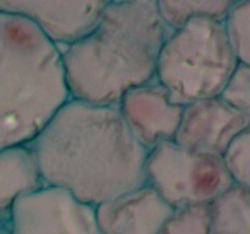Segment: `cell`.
Masks as SVG:
<instances>
[{
    "label": "cell",
    "mask_w": 250,
    "mask_h": 234,
    "mask_svg": "<svg viewBox=\"0 0 250 234\" xmlns=\"http://www.w3.org/2000/svg\"><path fill=\"white\" fill-rule=\"evenodd\" d=\"M46 184L102 202L146 183L149 151L117 105L71 99L31 143Z\"/></svg>",
    "instance_id": "obj_1"
},
{
    "label": "cell",
    "mask_w": 250,
    "mask_h": 234,
    "mask_svg": "<svg viewBox=\"0 0 250 234\" xmlns=\"http://www.w3.org/2000/svg\"><path fill=\"white\" fill-rule=\"evenodd\" d=\"M170 33L156 0H114L89 32L62 48L73 99L117 105L127 92L156 79Z\"/></svg>",
    "instance_id": "obj_2"
},
{
    "label": "cell",
    "mask_w": 250,
    "mask_h": 234,
    "mask_svg": "<svg viewBox=\"0 0 250 234\" xmlns=\"http://www.w3.org/2000/svg\"><path fill=\"white\" fill-rule=\"evenodd\" d=\"M72 99L62 48L26 17L0 14V148L32 143Z\"/></svg>",
    "instance_id": "obj_3"
},
{
    "label": "cell",
    "mask_w": 250,
    "mask_h": 234,
    "mask_svg": "<svg viewBox=\"0 0 250 234\" xmlns=\"http://www.w3.org/2000/svg\"><path fill=\"white\" fill-rule=\"evenodd\" d=\"M238 63L226 23L199 17L168 34L156 79L185 106L221 95Z\"/></svg>",
    "instance_id": "obj_4"
},
{
    "label": "cell",
    "mask_w": 250,
    "mask_h": 234,
    "mask_svg": "<svg viewBox=\"0 0 250 234\" xmlns=\"http://www.w3.org/2000/svg\"><path fill=\"white\" fill-rule=\"evenodd\" d=\"M146 183L173 207L211 204L234 184L225 156L194 150L176 140L148 153Z\"/></svg>",
    "instance_id": "obj_5"
},
{
    "label": "cell",
    "mask_w": 250,
    "mask_h": 234,
    "mask_svg": "<svg viewBox=\"0 0 250 234\" xmlns=\"http://www.w3.org/2000/svg\"><path fill=\"white\" fill-rule=\"evenodd\" d=\"M0 221L11 234H103L97 206L50 184L16 200Z\"/></svg>",
    "instance_id": "obj_6"
},
{
    "label": "cell",
    "mask_w": 250,
    "mask_h": 234,
    "mask_svg": "<svg viewBox=\"0 0 250 234\" xmlns=\"http://www.w3.org/2000/svg\"><path fill=\"white\" fill-rule=\"evenodd\" d=\"M250 127V119L221 95L185 105L175 140L194 150L225 156Z\"/></svg>",
    "instance_id": "obj_7"
},
{
    "label": "cell",
    "mask_w": 250,
    "mask_h": 234,
    "mask_svg": "<svg viewBox=\"0 0 250 234\" xmlns=\"http://www.w3.org/2000/svg\"><path fill=\"white\" fill-rule=\"evenodd\" d=\"M117 107L129 131L148 151L175 140L185 109L158 79L127 92Z\"/></svg>",
    "instance_id": "obj_8"
},
{
    "label": "cell",
    "mask_w": 250,
    "mask_h": 234,
    "mask_svg": "<svg viewBox=\"0 0 250 234\" xmlns=\"http://www.w3.org/2000/svg\"><path fill=\"white\" fill-rule=\"evenodd\" d=\"M114 0H0V10L38 24L61 48L89 32Z\"/></svg>",
    "instance_id": "obj_9"
},
{
    "label": "cell",
    "mask_w": 250,
    "mask_h": 234,
    "mask_svg": "<svg viewBox=\"0 0 250 234\" xmlns=\"http://www.w3.org/2000/svg\"><path fill=\"white\" fill-rule=\"evenodd\" d=\"M172 211L146 183L98 205L97 217L103 234H160Z\"/></svg>",
    "instance_id": "obj_10"
},
{
    "label": "cell",
    "mask_w": 250,
    "mask_h": 234,
    "mask_svg": "<svg viewBox=\"0 0 250 234\" xmlns=\"http://www.w3.org/2000/svg\"><path fill=\"white\" fill-rule=\"evenodd\" d=\"M45 185L38 157L31 143L0 148V214L9 211L20 197Z\"/></svg>",
    "instance_id": "obj_11"
},
{
    "label": "cell",
    "mask_w": 250,
    "mask_h": 234,
    "mask_svg": "<svg viewBox=\"0 0 250 234\" xmlns=\"http://www.w3.org/2000/svg\"><path fill=\"white\" fill-rule=\"evenodd\" d=\"M214 234H250V188L234 182L211 202Z\"/></svg>",
    "instance_id": "obj_12"
},
{
    "label": "cell",
    "mask_w": 250,
    "mask_h": 234,
    "mask_svg": "<svg viewBox=\"0 0 250 234\" xmlns=\"http://www.w3.org/2000/svg\"><path fill=\"white\" fill-rule=\"evenodd\" d=\"M237 0H156L159 12L171 31L199 17L225 22Z\"/></svg>",
    "instance_id": "obj_13"
},
{
    "label": "cell",
    "mask_w": 250,
    "mask_h": 234,
    "mask_svg": "<svg viewBox=\"0 0 250 234\" xmlns=\"http://www.w3.org/2000/svg\"><path fill=\"white\" fill-rule=\"evenodd\" d=\"M160 234H214L211 204H194L173 209Z\"/></svg>",
    "instance_id": "obj_14"
},
{
    "label": "cell",
    "mask_w": 250,
    "mask_h": 234,
    "mask_svg": "<svg viewBox=\"0 0 250 234\" xmlns=\"http://www.w3.org/2000/svg\"><path fill=\"white\" fill-rule=\"evenodd\" d=\"M225 23L239 62L250 65V0H237Z\"/></svg>",
    "instance_id": "obj_15"
},
{
    "label": "cell",
    "mask_w": 250,
    "mask_h": 234,
    "mask_svg": "<svg viewBox=\"0 0 250 234\" xmlns=\"http://www.w3.org/2000/svg\"><path fill=\"white\" fill-rule=\"evenodd\" d=\"M221 97L250 119V65L238 63Z\"/></svg>",
    "instance_id": "obj_16"
},
{
    "label": "cell",
    "mask_w": 250,
    "mask_h": 234,
    "mask_svg": "<svg viewBox=\"0 0 250 234\" xmlns=\"http://www.w3.org/2000/svg\"><path fill=\"white\" fill-rule=\"evenodd\" d=\"M236 183L250 188V127L225 155Z\"/></svg>",
    "instance_id": "obj_17"
},
{
    "label": "cell",
    "mask_w": 250,
    "mask_h": 234,
    "mask_svg": "<svg viewBox=\"0 0 250 234\" xmlns=\"http://www.w3.org/2000/svg\"><path fill=\"white\" fill-rule=\"evenodd\" d=\"M0 234H11L9 227L4 221H0Z\"/></svg>",
    "instance_id": "obj_18"
}]
</instances>
